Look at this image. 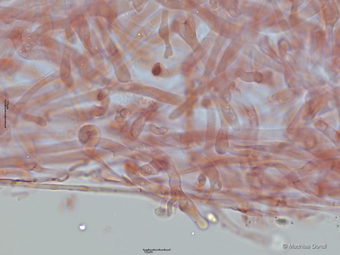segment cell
<instances>
[{
  "instance_id": "6da1fadb",
  "label": "cell",
  "mask_w": 340,
  "mask_h": 255,
  "mask_svg": "<svg viewBox=\"0 0 340 255\" xmlns=\"http://www.w3.org/2000/svg\"><path fill=\"white\" fill-rule=\"evenodd\" d=\"M219 102L222 112L226 121L234 130L239 131L240 126L234 109L223 96L219 98Z\"/></svg>"
},
{
  "instance_id": "7a4b0ae2",
  "label": "cell",
  "mask_w": 340,
  "mask_h": 255,
  "mask_svg": "<svg viewBox=\"0 0 340 255\" xmlns=\"http://www.w3.org/2000/svg\"><path fill=\"white\" fill-rule=\"evenodd\" d=\"M240 78L242 80L246 82H254L261 83L263 81V75L258 72H246L244 71Z\"/></svg>"
},
{
  "instance_id": "3957f363",
  "label": "cell",
  "mask_w": 340,
  "mask_h": 255,
  "mask_svg": "<svg viewBox=\"0 0 340 255\" xmlns=\"http://www.w3.org/2000/svg\"><path fill=\"white\" fill-rule=\"evenodd\" d=\"M244 107L245 111L248 117L257 123L258 122L257 114L253 106H245Z\"/></svg>"
},
{
  "instance_id": "277c9868",
  "label": "cell",
  "mask_w": 340,
  "mask_h": 255,
  "mask_svg": "<svg viewBox=\"0 0 340 255\" xmlns=\"http://www.w3.org/2000/svg\"><path fill=\"white\" fill-rule=\"evenodd\" d=\"M150 129V131L158 135L166 134L168 131V129L166 128H160L154 125H151Z\"/></svg>"
},
{
  "instance_id": "5b68a950",
  "label": "cell",
  "mask_w": 340,
  "mask_h": 255,
  "mask_svg": "<svg viewBox=\"0 0 340 255\" xmlns=\"http://www.w3.org/2000/svg\"><path fill=\"white\" fill-rule=\"evenodd\" d=\"M110 92V88H104L99 92L98 97H97V99L99 101H101L109 95Z\"/></svg>"
},
{
  "instance_id": "8992f818",
  "label": "cell",
  "mask_w": 340,
  "mask_h": 255,
  "mask_svg": "<svg viewBox=\"0 0 340 255\" xmlns=\"http://www.w3.org/2000/svg\"><path fill=\"white\" fill-rule=\"evenodd\" d=\"M162 72V69L160 63L155 64L152 69V73L155 76L160 75Z\"/></svg>"
},
{
  "instance_id": "52a82bcc",
  "label": "cell",
  "mask_w": 340,
  "mask_h": 255,
  "mask_svg": "<svg viewBox=\"0 0 340 255\" xmlns=\"http://www.w3.org/2000/svg\"><path fill=\"white\" fill-rule=\"evenodd\" d=\"M236 86L235 84L232 81H229L226 84L225 91L226 93H229L233 91Z\"/></svg>"
},
{
  "instance_id": "ba28073f",
  "label": "cell",
  "mask_w": 340,
  "mask_h": 255,
  "mask_svg": "<svg viewBox=\"0 0 340 255\" xmlns=\"http://www.w3.org/2000/svg\"><path fill=\"white\" fill-rule=\"evenodd\" d=\"M202 104L205 107H209L211 105V101L210 99L206 98L204 99Z\"/></svg>"
}]
</instances>
